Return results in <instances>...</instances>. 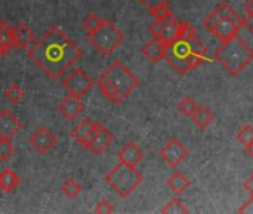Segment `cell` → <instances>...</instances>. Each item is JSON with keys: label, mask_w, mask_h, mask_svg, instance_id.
I'll return each mask as SVG.
<instances>
[{"label": "cell", "mask_w": 253, "mask_h": 214, "mask_svg": "<svg viewBox=\"0 0 253 214\" xmlns=\"http://www.w3.org/2000/svg\"><path fill=\"white\" fill-rule=\"evenodd\" d=\"M101 77L109 80L125 98L140 85L139 79L130 71V69L118 60H115L109 66V69L101 74Z\"/></svg>", "instance_id": "obj_7"}, {"label": "cell", "mask_w": 253, "mask_h": 214, "mask_svg": "<svg viewBox=\"0 0 253 214\" xmlns=\"http://www.w3.org/2000/svg\"><path fill=\"white\" fill-rule=\"evenodd\" d=\"M241 27H246L250 33H253V14H247L241 20Z\"/></svg>", "instance_id": "obj_36"}, {"label": "cell", "mask_w": 253, "mask_h": 214, "mask_svg": "<svg viewBox=\"0 0 253 214\" xmlns=\"http://www.w3.org/2000/svg\"><path fill=\"white\" fill-rule=\"evenodd\" d=\"M194 124L200 128V130H206L207 127H210L214 121V113L210 107L207 106H198L197 110L194 112V115L191 116Z\"/></svg>", "instance_id": "obj_20"}, {"label": "cell", "mask_w": 253, "mask_h": 214, "mask_svg": "<svg viewBox=\"0 0 253 214\" xmlns=\"http://www.w3.org/2000/svg\"><path fill=\"white\" fill-rule=\"evenodd\" d=\"M167 63L180 74H186L207 60V48L197 39L174 40L166 46Z\"/></svg>", "instance_id": "obj_2"}, {"label": "cell", "mask_w": 253, "mask_h": 214, "mask_svg": "<svg viewBox=\"0 0 253 214\" xmlns=\"http://www.w3.org/2000/svg\"><path fill=\"white\" fill-rule=\"evenodd\" d=\"M113 211H115V207L107 199L98 201L97 205L94 207V213H98V214H109V213H113Z\"/></svg>", "instance_id": "obj_33"}, {"label": "cell", "mask_w": 253, "mask_h": 214, "mask_svg": "<svg viewBox=\"0 0 253 214\" xmlns=\"http://www.w3.org/2000/svg\"><path fill=\"white\" fill-rule=\"evenodd\" d=\"M143 181V176L136 167L119 162L106 176L104 183L121 198L130 196Z\"/></svg>", "instance_id": "obj_5"}, {"label": "cell", "mask_w": 253, "mask_h": 214, "mask_svg": "<svg viewBox=\"0 0 253 214\" xmlns=\"http://www.w3.org/2000/svg\"><path fill=\"white\" fill-rule=\"evenodd\" d=\"M101 21H103V18H100L97 14H89V15H86V17L84 18L82 27H84V30H85L86 33H91V32H94V30L101 24Z\"/></svg>", "instance_id": "obj_32"}, {"label": "cell", "mask_w": 253, "mask_h": 214, "mask_svg": "<svg viewBox=\"0 0 253 214\" xmlns=\"http://www.w3.org/2000/svg\"><path fill=\"white\" fill-rule=\"evenodd\" d=\"M246 150H247V153H249V155H250V156L253 158V142H252V143H250V144H249V146L246 147Z\"/></svg>", "instance_id": "obj_40"}, {"label": "cell", "mask_w": 253, "mask_h": 214, "mask_svg": "<svg viewBox=\"0 0 253 214\" xmlns=\"http://www.w3.org/2000/svg\"><path fill=\"white\" fill-rule=\"evenodd\" d=\"M58 112L67 119V121H76L85 110V104L82 103V98L75 97L69 94L58 103Z\"/></svg>", "instance_id": "obj_11"}, {"label": "cell", "mask_w": 253, "mask_h": 214, "mask_svg": "<svg viewBox=\"0 0 253 214\" xmlns=\"http://www.w3.org/2000/svg\"><path fill=\"white\" fill-rule=\"evenodd\" d=\"M36 40V35L35 32L30 29V26L20 23L14 27L12 30V43L14 48L17 49H29L33 42Z\"/></svg>", "instance_id": "obj_14"}, {"label": "cell", "mask_w": 253, "mask_h": 214, "mask_svg": "<svg viewBox=\"0 0 253 214\" xmlns=\"http://www.w3.org/2000/svg\"><path fill=\"white\" fill-rule=\"evenodd\" d=\"M177 27H179V20H177L174 15L169 17V18L166 20V23H164V26H163V29H161V32H160V35L157 36V39L163 40L166 45L174 42L176 37H177Z\"/></svg>", "instance_id": "obj_18"}, {"label": "cell", "mask_w": 253, "mask_h": 214, "mask_svg": "<svg viewBox=\"0 0 253 214\" xmlns=\"http://www.w3.org/2000/svg\"><path fill=\"white\" fill-rule=\"evenodd\" d=\"M189 184H191L189 178H188L185 174L179 173V171L173 173V174L169 177V180H167V187H169L174 195L183 193V192L189 187Z\"/></svg>", "instance_id": "obj_21"}, {"label": "cell", "mask_w": 253, "mask_h": 214, "mask_svg": "<svg viewBox=\"0 0 253 214\" xmlns=\"http://www.w3.org/2000/svg\"><path fill=\"white\" fill-rule=\"evenodd\" d=\"M214 58L229 74L237 76L253 61V49L235 35L216 48Z\"/></svg>", "instance_id": "obj_3"}, {"label": "cell", "mask_w": 253, "mask_h": 214, "mask_svg": "<svg viewBox=\"0 0 253 214\" xmlns=\"http://www.w3.org/2000/svg\"><path fill=\"white\" fill-rule=\"evenodd\" d=\"M100 124H94L91 119H84L81 124H78L72 131L70 136L73 140H76L82 147H85L88 144V142L92 139V136L95 134V131L100 128Z\"/></svg>", "instance_id": "obj_15"}, {"label": "cell", "mask_w": 253, "mask_h": 214, "mask_svg": "<svg viewBox=\"0 0 253 214\" xmlns=\"http://www.w3.org/2000/svg\"><path fill=\"white\" fill-rule=\"evenodd\" d=\"M203 26L222 43L238 35L241 29V18L228 2H222L204 18Z\"/></svg>", "instance_id": "obj_4"}, {"label": "cell", "mask_w": 253, "mask_h": 214, "mask_svg": "<svg viewBox=\"0 0 253 214\" xmlns=\"http://www.w3.org/2000/svg\"><path fill=\"white\" fill-rule=\"evenodd\" d=\"M243 8L247 14H253V0H246Z\"/></svg>", "instance_id": "obj_38"}, {"label": "cell", "mask_w": 253, "mask_h": 214, "mask_svg": "<svg viewBox=\"0 0 253 214\" xmlns=\"http://www.w3.org/2000/svg\"><path fill=\"white\" fill-rule=\"evenodd\" d=\"M30 144L39 155L49 153L57 146V136L46 127H39L32 136H30Z\"/></svg>", "instance_id": "obj_10"}, {"label": "cell", "mask_w": 253, "mask_h": 214, "mask_svg": "<svg viewBox=\"0 0 253 214\" xmlns=\"http://www.w3.org/2000/svg\"><path fill=\"white\" fill-rule=\"evenodd\" d=\"M197 37V32L192 27V24L189 21H179V27H177V37L176 40H189Z\"/></svg>", "instance_id": "obj_26"}, {"label": "cell", "mask_w": 253, "mask_h": 214, "mask_svg": "<svg viewBox=\"0 0 253 214\" xmlns=\"http://www.w3.org/2000/svg\"><path fill=\"white\" fill-rule=\"evenodd\" d=\"M197 107H198V104H197L195 100H192L191 97H183V98L179 101V104H177L179 112H180L182 115L188 116V118H191V116L194 115V112L197 110Z\"/></svg>", "instance_id": "obj_28"}, {"label": "cell", "mask_w": 253, "mask_h": 214, "mask_svg": "<svg viewBox=\"0 0 253 214\" xmlns=\"http://www.w3.org/2000/svg\"><path fill=\"white\" fill-rule=\"evenodd\" d=\"M160 155H161V158L164 159V162H166L169 167L176 168V167H179L183 161L188 159L189 150L185 147V144H183L180 140L171 139V140H169V142L163 146V149L160 150Z\"/></svg>", "instance_id": "obj_9"}, {"label": "cell", "mask_w": 253, "mask_h": 214, "mask_svg": "<svg viewBox=\"0 0 253 214\" xmlns=\"http://www.w3.org/2000/svg\"><path fill=\"white\" fill-rule=\"evenodd\" d=\"M149 14H151V17L154 20H166V18H169V17L173 15L169 3H161V5H157V6L151 8L149 9Z\"/></svg>", "instance_id": "obj_30"}, {"label": "cell", "mask_w": 253, "mask_h": 214, "mask_svg": "<svg viewBox=\"0 0 253 214\" xmlns=\"http://www.w3.org/2000/svg\"><path fill=\"white\" fill-rule=\"evenodd\" d=\"M11 52V49H8L2 42H0V57H5V55H8Z\"/></svg>", "instance_id": "obj_39"}, {"label": "cell", "mask_w": 253, "mask_h": 214, "mask_svg": "<svg viewBox=\"0 0 253 214\" xmlns=\"http://www.w3.org/2000/svg\"><path fill=\"white\" fill-rule=\"evenodd\" d=\"M15 155V147L9 139H0V162H8Z\"/></svg>", "instance_id": "obj_29"}, {"label": "cell", "mask_w": 253, "mask_h": 214, "mask_svg": "<svg viewBox=\"0 0 253 214\" xmlns=\"http://www.w3.org/2000/svg\"><path fill=\"white\" fill-rule=\"evenodd\" d=\"M88 42L103 55H110L125 39L118 26L109 20H103L101 24L91 33H86Z\"/></svg>", "instance_id": "obj_6"}, {"label": "cell", "mask_w": 253, "mask_h": 214, "mask_svg": "<svg viewBox=\"0 0 253 214\" xmlns=\"http://www.w3.org/2000/svg\"><path fill=\"white\" fill-rule=\"evenodd\" d=\"M63 85L66 86L69 94L82 98L94 88V80L82 69H73L63 79Z\"/></svg>", "instance_id": "obj_8"}, {"label": "cell", "mask_w": 253, "mask_h": 214, "mask_svg": "<svg viewBox=\"0 0 253 214\" xmlns=\"http://www.w3.org/2000/svg\"><path fill=\"white\" fill-rule=\"evenodd\" d=\"M237 140L247 147L253 142V127L252 125H244L237 131Z\"/></svg>", "instance_id": "obj_31"}, {"label": "cell", "mask_w": 253, "mask_h": 214, "mask_svg": "<svg viewBox=\"0 0 253 214\" xmlns=\"http://www.w3.org/2000/svg\"><path fill=\"white\" fill-rule=\"evenodd\" d=\"M97 86H98V89L101 91V94L107 98V100H110V101H113V103H122V101H125V97L109 82V80H106V79H103L101 76L98 77V80H97Z\"/></svg>", "instance_id": "obj_22"}, {"label": "cell", "mask_w": 253, "mask_h": 214, "mask_svg": "<svg viewBox=\"0 0 253 214\" xmlns=\"http://www.w3.org/2000/svg\"><path fill=\"white\" fill-rule=\"evenodd\" d=\"M24 95H26V92H24V89H23L18 83H11V85L6 88V91H5V97H6L8 101H9L11 104H14V106L20 104V103L23 101Z\"/></svg>", "instance_id": "obj_24"}, {"label": "cell", "mask_w": 253, "mask_h": 214, "mask_svg": "<svg viewBox=\"0 0 253 214\" xmlns=\"http://www.w3.org/2000/svg\"><path fill=\"white\" fill-rule=\"evenodd\" d=\"M166 43L157 37H154L151 42L142 46V54L152 63H160L166 57Z\"/></svg>", "instance_id": "obj_17"}, {"label": "cell", "mask_w": 253, "mask_h": 214, "mask_svg": "<svg viewBox=\"0 0 253 214\" xmlns=\"http://www.w3.org/2000/svg\"><path fill=\"white\" fill-rule=\"evenodd\" d=\"M113 140H115L113 133H110L109 130L100 127V128L95 131V134L92 136V139L88 142V144H86L85 147H86L88 150H91L92 153L100 155V153H103L106 149H109V147L112 146Z\"/></svg>", "instance_id": "obj_13"}, {"label": "cell", "mask_w": 253, "mask_h": 214, "mask_svg": "<svg viewBox=\"0 0 253 214\" xmlns=\"http://www.w3.org/2000/svg\"><path fill=\"white\" fill-rule=\"evenodd\" d=\"M29 58L51 79H60L82 57V49L58 27H49L27 49Z\"/></svg>", "instance_id": "obj_1"}, {"label": "cell", "mask_w": 253, "mask_h": 214, "mask_svg": "<svg viewBox=\"0 0 253 214\" xmlns=\"http://www.w3.org/2000/svg\"><path fill=\"white\" fill-rule=\"evenodd\" d=\"M21 121L8 109L0 112V139H14L21 130Z\"/></svg>", "instance_id": "obj_12"}, {"label": "cell", "mask_w": 253, "mask_h": 214, "mask_svg": "<svg viewBox=\"0 0 253 214\" xmlns=\"http://www.w3.org/2000/svg\"><path fill=\"white\" fill-rule=\"evenodd\" d=\"M118 158H119V162H124V164H126V165L136 167L139 162L143 161L145 152H143L142 147H140L139 144H136V143H126L124 147L119 149Z\"/></svg>", "instance_id": "obj_16"}, {"label": "cell", "mask_w": 253, "mask_h": 214, "mask_svg": "<svg viewBox=\"0 0 253 214\" xmlns=\"http://www.w3.org/2000/svg\"><path fill=\"white\" fill-rule=\"evenodd\" d=\"M60 190H61L67 198H76V196H79V195H81V192H82V186H81L76 180H73V178H67V180L61 184Z\"/></svg>", "instance_id": "obj_27"}, {"label": "cell", "mask_w": 253, "mask_h": 214, "mask_svg": "<svg viewBox=\"0 0 253 214\" xmlns=\"http://www.w3.org/2000/svg\"><path fill=\"white\" fill-rule=\"evenodd\" d=\"M161 213L163 214H186V213H189V210H188V207L180 199L174 198V199L169 201L161 208Z\"/></svg>", "instance_id": "obj_25"}, {"label": "cell", "mask_w": 253, "mask_h": 214, "mask_svg": "<svg viewBox=\"0 0 253 214\" xmlns=\"http://www.w3.org/2000/svg\"><path fill=\"white\" fill-rule=\"evenodd\" d=\"M240 214H253V198L250 196L249 201H246L240 208H238Z\"/></svg>", "instance_id": "obj_34"}, {"label": "cell", "mask_w": 253, "mask_h": 214, "mask_svg": "<svg viewBox=\"0 0 253 214\" xmlns=\"http://www.w3.org/2000/svg\"><path fill=\"white\" fill-rule=\"evenodd\" d=\"M139 2H140L145 8L151 9V8H154V6H157V5L169 3V2H171V0H139Z\"/></svg>", "instance_id": "obj_35"}, {"label": "cell", "mask_w": 253, "mask_h": 214, "mask_svg": "<svg viewBox=\"0 0 253 214\" xmlns=\"http://www.w3.org/2000/svg\"><path fill=\"white\" fill-rule=\"evenodd\" d=\"M244 189L246 192H249V195L253 198V173L247 177V180L244 181Z\"/></svg>", "instance_id": "obj_37"}, {"label": "cell", "mask_w": 253, "mask_h": 214, "mask_svg": "<svg viewBox=\"0 0 253 214\" xmlns=\"http://www.w3.org/2000/svg\"><path fill=\"white\" fill-rule=\"evenodd\" d=\"M20 183H21V178L12 168H3L0 171V189L3 192L9 193L15 190L20 186Z\"/></svg>", "instance_id": "obj_19"}, {"label": "cell", "mask_w": 253, "mask_h": 214, "mask_svg": "<svg viewBox=\"0 0 253 214\" xmlns=\"http://www.w3.org/2000/svg\"><path fill=\"white\" fill-rule=\"evenodd\" d=\"M12 30H14V26L8 20H2V21H0V42H2L11 51L14 48V43H12Z\"/></svg>", "instance_id": "obj_23"}]
</instances>
